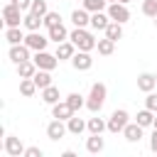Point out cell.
<instances>
[{
	"label": "cell",
	"mask_w": 157,
	"mask_h": 157,
	"mask_svg": "<svg viewBox=\"0 0 157 157\" xmlns=\"http://www.w3.org/2000/svg\"><path fill=\"white\" fill-rule=\"evenodd\" d=\"M69 39L76 44V49H81V52H93L96 49V44H98V39L86 29V27H74L71 32H69Z\"/></svg>",
	"instance_id": "obj_1"
},
{
	"label": "cell",
	"mask_w": 157,
	"mask_h": 157,
	"mask_svg": "<svg viewBox=\"0 0 157 157\" xmlns=\"http://www.w3.org/2000/svg\"><path fill=\"white\" fill-rule=\"evenodd\" d=\"M105 96H108V88H105V83L96 81V83L91 86L88 96H86V108H88L91 113H101V108H103V103H105Z\"/></svg>",
	"instance_id": "obj_2"
},
{
	"label": "cell",
	"mask_w": 157,
	"mask_h": 157,
	"mask_svg": "<svg viewBox=\"0 0 157 157\" xmlns=\"http://www.w3.org/2000/svg\"><path fill=\"white\" fill-rule=\"evenodd\" d=\"M128 123H130L128 110H125V108H115V110L110 113V118H108V132L118 135V132H123V130H125V125H128Z\"/></svg>",
	"instance_id": "obj_3"
},
{
	"label": "cell",
	"mask_w": 157,
	"mask_h": 157,
	"mask_svg": "<svg viewBox=\"0 0 157 157\" xmlns=\"http://www.w3.org/2000/svg\"><path fill=\"white\" fill-rule=\"evenodd\" d=\"M22 20H25V17H22V10L10 0V2L2 7V22H5V27H20Z\"/></svg>",
	"instance_id": "obj_4"
},
{
	"label": "cell",
	"mask_w": 157,
	"mask_h": 157,
	"mask_svg": "<svg viewBox=\"0 0 157 157\" xmlns=\"http://www.w3.org/2000/svg\"><path fill=\"white\" fill-rule=\"evenodd\" d=\"M32 61L37 64V69L54 71V69H56V64H59V56H56V54H49L47 49H42V52H37V54L32 56Z\"/></svg>",
	"instance_id": "obj_5"
},
{
	"label": "cell",
	"mask_w": 157,
	"mask_h": 157,
	"mask_svg": "<svg viewBox=\"0 0 157 157\" xmlns=\"http://www.w3.org/2000/svg\"><path fill=\"white\" fill-rule=\"evenodd\" d=\"M105 12L110 15V20H113V22H120V25H125V22L130 20V10H128V5H125V2H110Z\"/></svg>",
	"instance_id": "obj_6"
},
{
	"label": "cell",
	"mask_w": 157,
	"mask_h": 157,
	"mask_svg": "<svg viewBox=\"0 0 157 157\" xmlns=\"http://www.w3.org/2000/svg\"><path fill=\"white\" fill-rule=\"evenodd\" d=\"M52 39H49V34H42L39 29L37 32H29L27 37H25V44L32 49V52H42V49H47V44H49Z\"/></svg>",
	"instance_id": "obj_7"
},
{
	"label": "cell",
	"mask_w": 157,
	"mask_h": 157,
	"mask_svg": "<svg viewBox=\"0 0 157 157\" xmlns=\"http://www.w3.org/2000/svg\"><path fill=\"white\" fill-rule=\"evenodd\" d=\"M69 132V128H66V120H59V118H54L49 125H47V137L52 140V142H59L64 135Z\"/></svg>",
	"instance_id": "obj_8"
},
{
	"label": "cell",
	"mask_w": 157,
	"mask_h": 157,
	"mask_svg": "<svg viewBox=\"0 0 157 157\" xmlns=\"http://www.w3.org/2000/svg\"><path fill=\"white\" fill-rule=\"evenodd\" d=\"M29 52H32V49H29L25 42H22V44H10V52H7V56H10V61L17 66L20 61H27V59H32V56H29Z\"/></svg>",
	"instance_id": "obj_9"
},
{
	"label": "cell",
	"mask_w": 157,
	"mask_h": 157,
	"mask_svg": "<svg viewBox=\"0 0 157 157\" xmlns=\"http://www.w3.org/2000/svg\"><path fill=\"white\" fill-rule=\"evenodd\" d=\"M71 66L76 69V71H88L91 66H93V56H91V52H76L74 56H71Z\"/></svg>",
	"instance_id": "obj_10"
},
{
	"label": "cell",
	"mask_w": 157,
	"mask_h": 157,
	"mask_svg": "<svg viewBox=\"0 0 157 157\" xmlns=\"http://www.w3.org/2000/svg\"><path fill=\"white\" fill-rule=\"evenodd\" d=\"M25 145H22V140L20 137H15V135H7L5 137V152L10 155V157H25Z\"/></svg>",
	"instance_id": "obj_11"
},
{
	"label": "cell",
	"mask_w": 157,
	"mask_h": 157,
	"mask_svg": "<svg viewBox=\"0 0 157 157\" xmlns=\"http://www.w3.org/2000/svg\"><path fill=\"white\" fill-rule=\"evenodd\" d=\"M108 25H110V15H108L105 10H101V12H91V29H96V32H105Z\"/></svg>",
	"instance_id": "obj_12"
},
{
	"label": "cell",
	"mask_w": 157,
	"mask_h": 157,
	"mask_svg": "<svg viewBox=\"0 0 157 157\" xmlns=\"http://www.w3.org/2000/svg\"><path fill=\"white\" fill-rule=\"evenodd\" d=\"M54 54L59 56V61H71V56L76 54V44H74L71 39H66V42H59Z\"/></svg>",
	"instance_id": "obj_13"
},
{
	"label": "cell",
	"mask_w": 157,
	"mask_h": 157,
	"mask_svg": "<svg viewBox=\"0 0 157 157\" xmlns=\"http://www.w3.org/2000/svg\"><path fill=\"white\" fill-rule=\"evenodd\" d=\"M137 88H140L142 93L155 91V88H157V76H155V74H150V71H142V74L137 76Z\"/></svg>",
	"instance_id": "obj_14"
},
{
	"label": "cell",
	"mask_w": 157,
	"mask_h": 157,
	"mask_svg": "<svg viewBox=\"0 0 157 157\" xmlns=\"http://www.w3.org/2000/svg\"><path fill=\"white\" fill-rule=\"evenodd\" d=\"M142 130H145V128H142L137 120H135V123H128L125 130H123V137H125L128 142H140V140H142Z\"/></svg>",
	"instance_id": "obj_15"
},
{
	"label": "cell",
	"mask_w": 157,
	"mask_h": 157,
	"mask_svg": "<svg viewBox=\"0 0 157 157\" xmlns=\"http://www.w3.org/2000/svg\"><path fill=\"white\" fill-rule=\"evenodd\" d=\"M74 115V108L66 103V101H59L52 105V118H59V120H69Z\"/></svg>",
	"instance_id": "obj_16"
},
{
	"label": "cell",
	"mask_w": 157,
	"mask_h": 157,
	"mask_svg": "<svg viewBox=\"0 0 157 157\" xmlns=\"http://www.w3.org/2000/svg\"><path fill=\"white\" fill-rule=\"evenodd\" d=\"M103 150H105V140H103L101 135L91 132V137H86V152H91V155H101Z\"/></svg>",
	"instance_id": "obj_17"
},
{
	"label": "cell",
	"mask_w": 157,
	"mask_h": 157,
	"mask_svg": "<svg viewBox=\"0 0 157 157\" xmlns=\"http://www.w3.org/2000/svg\"><path fill=\"white\" fill-rule=\"evenodd\" d=\"M66 128H69V132L71 135H81L83 130H88V120H83V118H78L76 113L66 120Z\"/></svg>",
	"instance_id": "obj_18"
},
{
	"label": "cell",
	"mask_w": 157,
	"mask_h": 157,
	"mask_svg": "<svg viewBox=\"0 0 157 157\" xmlns=\"http://www.w3.org/2000/svg\"><path fill=\"white\" fill-rule=\"evenodd\" d=\"M71 22H74V27H88V25H91V12H88L86 7L74 10V12H71Z\"/></svg>",
	"instance_id": "obj_19"
},
{
	"label": "cell",
	"mask_w": 157,
	"mask_h": 157,
	"mask_svg": "<svg viewBox=\"0 0 157 157\" xmlns=\"http://www.w3.org/2000/svg\"><path fill=\"white\" fill-rule=\"evenodd\" d=\"M47 34H49V39H52V42H56V44H59V42H66V39H69V29L64 27V22H59V25L49 27V29H47Z\"/></svg>",
	"instance_id": "obj_20"
},
{
	"label": "cell",
	"mask_w": 157,
	"mask_h": 157,
	"mask_svg": "<svg viewBox=\"0 0 157 157\" xmlns=\"http://www.w3.org/2000/svg\"><path fill=\"white\" fill-rule=\"evenodd\" d=\"M22 25H25V29H27V32H37V29L44 25V17L34 15V12H27V15H25V20H22Z\"/></svg>",
	"instance_id": "obj_21"
},
{
	"label": "cell",
	"mask_w": 157,
	"mask_h": 157,
	"mask_svg": "<svg viewBox=\"0 0 157 157\" xmlns=\"http://www.w3.org/2000/svg\"><path fill=\"white\" fill-rule=\"evenodd\" d=\"M34 74H37V64H34L32 59L17 64V76H20V78H32Z\"/></svg>",
	"instance_id": "obj_22"
},
{
	"label": "cell",
	"mask_w": 157,
	"mask_h": 157,
	"mask_svg": "<svg viewBox=\"0 0 157 157\" xmlns=\"http://www.w3.org/2000/svg\"><path fill=\"white\" fill-rule=\"evenodd\" d=\"M42 101L47 103V105H54V103H59L61 101V96H59V88L52 83V86H47V88H42Z\"/></svg>",
	"instance_id": "obj_23"
},
{
	"label": "cell",
	"mask_w": 157,
	"mask_h": 157,
	"mask_svg": "<svg viewBox=\"0 0 157 157\" xmlns=\"http://www.w3.org/2000/svg\"><path fill=\"white\" fill-rule=\"evenodd\" d=\"M25 37H27V34H25L20 27H7V29H5V39H7V44H22Z\"/></svg>",
	"instance_id": "obj_24"
},
{
	"label": "cell",
	"mask_w": 157,
	"mask_h": 157,
	"mask_svg": "<svg viewBox=\"0 0 157 157\" xmlns=\"http://www.w3.org/2000/svg\"><path fill=\"white\" fill-rule=\"evenodd\" d=\"M32 78H34V83H37L39 91L47 88V86H52V71H47V69H37V74Z\"/></svg>",
	"instance_id": "obj_25"
},
{
	"label": "cell",
	"mask_w": 157,
	"mask_h": 157,
	"mask_svg": "<svg viewBox=\"0 0 157 157\" xmlns=\"http://www.w3.org/2000/svg\"><path fill=\"white\" fill-rule=\"evenodd\" d=\"M37 91H39V88H37L34 78H20V93H22L25 98H32Z\"/></svg>",
	"instance_id": "obj_26"
},
{
	"label": "cell",
	"mask_w": 157,
	"mask_h": 157,
	"mask_svg": "<svg viewBox=\"0 0 157 157\" xmlns=\"http://www.w3.org/2000/svg\"><path fill=\"white\" fill-rule=\"evenodd\" d=\"M96 49H98V54H101V56H110V54L115 52V42H113V39H108V37H103V39H98Z\"/></svg>",
	"instance_id": "obj_27"
},
{
	"label": "cell",
	"mask_w": 157,
	"mask_h": 157,
	"mask_svg": "<svg viewBox=\"0 0 157 157\" xmlns=\"http://www.w3.org/2000/svg\"><path fill=\"white\" fill-rule=\"evenodd\" d=\"M64 101H66V103H69V105L74 108V113H78L81 108H86V98H83L81 93H76V91H74V93H69V96H66Z\"/></svg>",
	"instance_id": "obj_28"
},
{
	"label": "cell",
	"mask_w": 157,
	"mask_h": 157,
	"mask_svg": "<svg viewBox=\"0 0 157 157\" xmlns=\"http://www.w3.org/2000/svg\"><path fill=\"white\" fill-rule=\"evenodd\" d=\"M142 128H152V123H155V110H150V108H142V110H137V118H135Z\"/></svg>",
	"instance_id": "obj_29"
},
{
	"label": "cell",
	"mask_w": 157,
	"mask_h": 157,
	"mask_svg": "<svg viewBox=\"0 0 157 157\" xmlns=\"http://www.w3.org/2000/svg\"><path fill=\"white\" fill-rule=\"evenodd\" d=\"M105 37H108V39H113V42H118V39L123 37V25L110 20V25L105 27Z\"/></svg>",
	"instance_id": "obj_30"
},
{
	"label": "cell",
	"mask_w": 157,
	"mask_h": 157,
	"mask_svg": "<svg viewBox=\"0 0 157 157\" xmlns=\"http://www.w3.org/2000/svg\"><path fill=\"white\" fill-rule=\"evenodd\" d=\"M103 130H108V120H103V118H88V132L101 135Z\"/></svg>",
	"instance_id": "obj_31"
},
{
	"label": "cell",
	"mask_w": 157,
	"mask_h": 157,
	"mask_svg": "<svg viewBox=\"0 0 157 157\" xmlns=\"http://www.w3.org/2000/svg\"><path fill=\"white\" fill-rule=\"evenodd\" d=\"M108 0H83V7L88 12H101V10H108Z\"/></svg>",
	"instance_id": "obj_32"
},
{
	"label": "cell",
	"mask_w": 157,
	"mask_h": 157,
	"mask_svg": "<svg viewBox=\"0 0 157 157\" xmlns=\"http://www.w3.org/2000/svg\"><path fill=\"white\" fill-rule=\"evenodd\" d=\"M29 12H34V15L44 17V15L49 12V7H47V0H32V7H29Z\"/></svg>",
	"instance_id": "obj_33"
},
{
	"label": "cell",
	"mask_w": 157,
	"mask_h": 157,
	"mask_svg": "<svg viewBox=\"0 0 157 157\" xmlns=\"http://www.w3.org/2000/svg\"><path fill=\"white\" fill-rule=\"evenodd\" d=\"M142 15L157 17V0H142Z\"/></svg>",
	"instance_id": "obj_34"
},
{
	"label": "cell",
	"mask_w": 157,
	"mask_h": 157,
	"mask_svg": "<svg viewBox=\"0 0 157 157\" xmlns=\"http://www.w3.org/2000/svg\"><path fill=\"white\" fill-rule=\"evenodd\" d=\"M61 22V15L59 12H54V10H49L47 15H44V27L49 29V27H54V25H59Z\"/></svg>",
	"instance_id": "obj_35"
},
{
	"label": "cell",
	"mask_w": 157,
	"mask_h": 157,
	"mask_svg": "<svg viewBox=\"0 0 157 157\" xmlns=\"http://www.w3.org/2000/svg\"><path fill=\"white\" fill-rule=\"evenodd\" d=\"M145 108H150V110L157 113V93H155V91H150V93L145 96Z\"/></svg>",
	"instance_id": "obj_36"
},
{
	"label": "cell",
	"mask_w": 157,
	"mask_h": 157,
	"mask_svg": "<svg viewBox=\"0 0 157 157\" xmlns=\"http://www.w3.org/2000/svg\"><path fill=\"white\" fill-rule=\"evenodd\" d=\"M25 157H44V150L42 147H27L25 150Z\"/></svg>",
	"instance_id": "obj_37"
},
{
	"label": "cell",
	"mask_w": 157,
	"mask_h": 157,
	"mask_svg": "<svg viewBox=\"0 0 157 157\" xmlns=\"http://www.w3.org/2000/svg\"><path fill=\"white\" fill-rule=\"evenodd\" d=\"M12 2H15L22 12H29V7H32V0H12Z\"/></svg>",
	"instance_id": "obj_38"
},
{
	"label": "cell",
	"mask_w": 157,
	"mask_h": 157,
	"mask_svg": "<svg viewBox=\"0 0 157 157\" xmlns=\"http://www.w3.org/2000/svg\"><path fill=\"white\" fill-rule=\"evenodd\" d=\"M150 150L157 155V130L152 128V135H150Z\"/></svg>",
	"instance_id": "obj_39"
},
{
	"label": "cell",
	"mask_w": 157,
	"mask_h": 157,
	"mask_svg": "<svg viewBox=\"0 0 157 157\" xmlns=\"http://www.w3.org/2000/svg\"><path fill=\"white\" fill-rule=\"evenodd\" d=\"M152 128H155V130H157V115H155V123H152Z\"/></svg>",
	"instance_id": "obj_40"
},
{
	"label": "cell",
	"mask_w": 157,
	"mask_h": 157,
	"mask_svg": "<svg viewBox=\"0 0 157 157\" xmlns=\"http://www.w3.org/2000/svg\"><path fill=\"white\" fill-rule=\"evenodd\" d=\"M118 2H125V5H128V2H130V0H118Z\"/></svg>",
	"instance_id": "obj_41"
},
{
	"label": "cell",
	"mask_w": 157,
	"mask_h": 157,
	"mask_svg": "<svg viewBox=\"0 0 157 157\" xmlns=\"http://www.w3.org/2000/svg\"><path fill=\"white\" fill-rule=\"evenodd\" d=\"M152 20H155V27H157V17H152Z\"/></svg>",
	"instance_id": "obj_42"
},
{
	"label": "cell",
	"mask_w": 157,
	"mask_h": 157,
	"mask_svg": "<svg viewBox=\"0 0 157 157\" xmlns=\"http://www.w3.org/2000/svg\"><path fill=\"white\" fill-rule=\"evenodd\" d=\"M108 2H118V0H108Z\"/></svg>",
	"instance_id": "obj_43"
},
{
	"label": "cell",
	"mask_w": 157,
	"mask_h": 157,
	"mask_svg": "<svg viewBox=\"0 0 157 157\" xmlns=\"http://www.w3.org/2000/svg\"><path fill=\"white\" fill-rule=\"evenodd\" d=\"M155 76H157V74H155Z\"/></svg>",
	"instance_id": "obj_44"
}]
</instances>
